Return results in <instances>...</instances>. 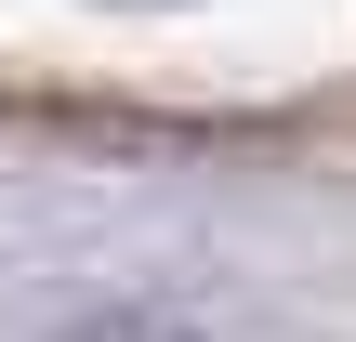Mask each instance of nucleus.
<instances>
[{
	"instance_id": "f257e3e1",
	"label": "nucleus",
	"mask_w": 356,
	"mask_h": 342,
	"mask_svg": "<svg viewBox=\"0 0 356 342\" xmlns=\"http://www.w3.org/2000/svg\"><path fill=\"white\" fill-rule=\"evenodd\" d=\"M132 13H145V0H132Z\"/></svg>"
}]
</instances>
